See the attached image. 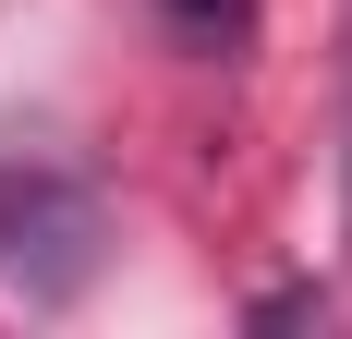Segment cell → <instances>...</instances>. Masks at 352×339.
<instances>
[{
	"label": "cell",
	"instance_id": "2",
	"mask_svg": "<svg viewBox=\"0 0 352 339\" xmlns=\"http://www.w3.org/2000/svg\"><path fill=\"white\" fill-rule=\"evenodd\" d=\"M158 12H170V25H195V36H243L255 0H158Z\"/></svg>",
	"mask_w": 352,
	"mask_h": 339
},
{
	"label": "cell",
	"instance_id": "3",
	"mask_svg": "<svg viewBox=\"0 0 352 339\" xmlns=\"http://www.w3.org/2000/svg\"><path fill=\"white\" fill-rule=\"evenodd\" d=\"M304 315H328V291H267V303H255V327H304Z\"/></svg>",
	"mask_w": 352,
	"mask_h": 339
},
{
	"label": "cell",
	"instance_id": "1",
	"mask_svg": "<svg viewBox=\"0 0 352 339\" xmlns=\"http://www.w3.org/2000/svg\"><path fill=\"white\" fill-rule=\"evenodd\" d=\"M0 267L25 279L36 303L85 291V267H98V194L73 170H0Z\"/></svg>",
	"mask_w": 352,
	"mask_h": 339
},
{
	"label": "cell",
	"instance_id": "4",
	"mask_svg": "<svg viewBox=\"0 0 352 339\" xmlns=\"http://www.w3.org/2000/svg\"><path fill=\"white\" fill-rule=\"evenodd\" d=\"M340 182H352V49H340Z\"/></svg>",
	"mask_w": 352,
	"mask_h": 339
}]
</instances>
